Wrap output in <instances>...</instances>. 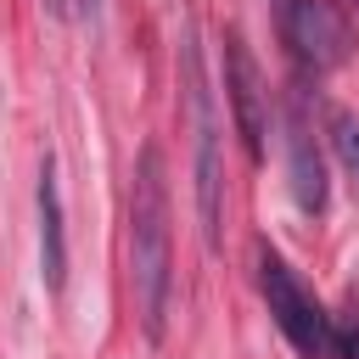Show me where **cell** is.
Masks as SVG:
<instances>
[{
  "label": "cell",
  "instance_id": "obj_2",
  "mask_svg": "<svg viewBox=\"0 0 359 359\" xmlns=\"http://www.w3.org/2000/svg\"><path fill=\"white\" fill-rule=\"evenodd\" d=\"M180 79H185V107H191V135H196V213H202V241L208 252H219V219H224V174H219V112H213V90L202 73V45L196 28L185 22L180 39Z\"/></svg>",
  "mask_w": 359,
  "mask_h": 359
},
{
  "label": "cell",
  "instance_id": "obj_1",
  "mask_svg": "<svg viewBox=\"0 0 359 359\" xmlns=\"http://www.w3.org/2000/svg\"><path fill=\"white\" fill-rule=\"evenodd\" d=\"M168 163L157 146H140L129 174V286L146 342L168 331V292H174V230H168Z\"/></svg>",
  "mask_w": 359,
  "mask_h": 359
},
{
  "label": "cell",
  "instance_id": "obj_6",
  "mask_svg": "<svg viewBox=\"0 0 359 359\" xmlns=\"http://www.w3.org/2000/svg\"><path fill=\"white\" fill-rule=\"evenodd\" d=\"M34 208H39V280H45V292H62V280H67V230H62V191H56V157L50 151L39 163Z\"/></svg>",
  "mask_w": 359,
  "mask_h": 359
},
{
  "label": "cell",
  "instance_id": "obj_5",
  "mask_svg": "<svg viewBox=\"0 0 359 359\" xmlns=\"http://www.w3.org/2000/svg\"><path fill=\"white\" fill-rule=\"evenodd\" d=\"M224 95H230V112H236V129H241L247 157H252V163H264L269 90H264V73H258L252 50L241 45V34H224Z\"/></svg>",
  "mask_w": 359,
  "mask_h": 359
},
{
  "label": "cell",
  "instance_id": "obj_8",
  "mask_svg": "<svg viewBox=\"0 0 359 359\" xmlns=\"http://www.w3.org/2000/svg\"><path fill=\"white\" fill-rule=\"evenodd\" d=\"M331 146H337V163H342V174H348V185H353V196H359V118L331 112Z\"/></svg>",
  "mask_w": 359,
  "mask_h": 359
},
{
  "label": "cell",
  "instance_id": "obj_7",
  "mask_svg": "<svg viewBox=\"0 0 359 359\" xmlns=\"http://www.w3.org/2000/svg\"><path fill=\"white\" fill-rule=\"evenodd\" d=\"M286 163H292V196L303 213H320L325 208V163L314 151V135L303 123V107H292V123H286Z\"/></svg>",
  "mask_w": 359,
  "mask_h": 359
},
{
  "label": "cell",
  "instance_id": "obj_3",
  "mask_svg": "<svg viewBox=\"0 0 359 359\" xmlns=\"http://www.w3.org/2000/svg\"><path fill=\"white\" fill-rule=\"evenodd\" d=\"M258 292L275 314V325L286 331V342L303 353V359H325V331H331V314L314 303V292L297 280V269L275 252V247H258Z\"/></svg>",
  "mask_w": 359,
  "mask_h": 359
},
{
  "label": "cell",
  "instance_id": "obj_11",
  "mask_svg": "<svg viewBox=\"0 0 359 359\" xmlns=\"http://www.w3.org/2000/svg\"><path fill=\"white\" fill-rule=\"evenodd\" d=\"M353 6H359V0H353Z\"/></svg>",
  "mask_w": 359,
  "mask_h": 359
},
{
  "label": "cell",
  "instance_id": "obj_10",
  "mask_svg": "<svg viewBox=\"0 0 359 359\" xmlns=\"http://www.w3.org/2000/svg\"><path fill=\"white\" fill-rule=\"evenodd\" d=\"M67 6H73V0H45V11H56V17H67Z\"/></svg>",
  "mask_w": 359,
  "mask_h": 359
},
{
  "label": "cell",
  "instance_id": "obj_4",
  "mask_svg": "<svg viewBox=\"0 0 359 359\" xmlns=\"http://www.w3.org/2000/svg\"><path fill=\"white\" fill-rule=\"evenodd\" d=\"M275 28L303 73H331L348 62V22L331 0H275Z\"/></svg>",
  "mask_w": 359,
  "mask_h": 359
},
{
  "label": "cell",
  "instance_id": "obj_9",
  "mask_svg": "<svg viewBox=\"0 0 359 359\" xmlns=\"http://www.w3.org/2000/svg\"><path fill=\"white\" fill-rule=\"evenodd\" d=\"M325 359H359V320H353V314H331Z\"/></svg>",
  "mask_w": 359,
  "mask_h": 359
}]
</instances>
